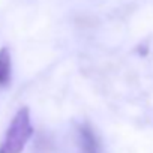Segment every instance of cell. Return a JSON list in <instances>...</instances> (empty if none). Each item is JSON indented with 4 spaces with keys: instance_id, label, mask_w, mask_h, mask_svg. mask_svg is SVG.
I'll list each match as a JSON object with an SVG mask.
<instances>
[{
    "instance_id": "2",
    "label": "cell",
    "mask_w": 153,
    "mask_h": 153,
    "mask_svg": "<svg viewBox=\"0 0 153 153\" xmlns=\"http://www.w3.org/2000/svg\"><path fill=\"white\" fill-rule=\"evenodd\" d=\"M78 138L81 153H102L99 138L89 123H83L78 128Z\"/></svg>"
},
{
    "instance_id": "1",
    "label": "cell",
    "mask_w": 153,
    "mask_h": 153,
    "mask_svg": "<svg viewBox=\"0 0 153 153\" xmlns=\"http://www.w3.org/2000/svg\"><path fill=\"white\" fill-rule=\"evenodd\" d=\"M32 135L33 126L30 122V111L27 107H23L17 111L5 134L0 144V153H21Z\"/></svg>"
},
{
    "instance_id": "3",
    "label": "cell",
    "mask_w": 153,
    "mask_h": 153,
    "mask_svg": "<svg viewBox=\"0 0 153 153\" xmlns=\"http://www.w3.org/2000/svg\"><path fill=\"white\" fill-rule=\"evenodd\" d=\"M11 71H12V63H11V54L6 47L0 50V86H8L11 81Z\"/></svg>"
}]
</instances>
